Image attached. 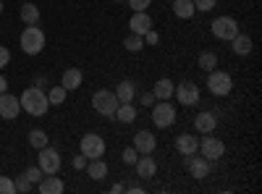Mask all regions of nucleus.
I'll return each instance as SVG.
<instances>
[{"instance_id": "1", "label": "nucleus", "mask_w": 262, "mask_h": 194, "mask_svg": "<svg viewBox=\"0 0 262 194\" xmlns=\"http://www.w3.org/2000/svg\"><path fill=\"white\" fill-rule=\"evenodd\" d=\"M18 102H21V111L29 113V116H34V118H42V116L48 113V107H50V102H48V92L42 90V87H34V84H32L29 90L21 92Z\"/></svg>"}, {"instance_id": "2", "label": "nucleus", "mask_w": 262, "mask_h": 194, "mask_svg": "<svg viewBox=\"0 0 262 194\" xmlns=\"http://www.w3.org/2000/svg\"><path fill=\"white\" fill-rule=\"evenodd\" d=\"M21 50L27 55H39L45 50V32H42L37 24H27V29L21 32Z\"/></svg>"}, {"instance_id": "3", "label": "nucleus", "mask_w": 262, "mask_h": 194, "mask_svg": "<svg viewBox=\"0 0 262 194\" xmlns=\"http://www.w3.org/2000/svg\"><path fill=\"white\" fill-rule=\"evenodd\" d=\"M118 97H116V92H111V90H97L95 95H92V107L102 116V118H113L116 116V111H118Z\"/></svg>"}, {"instance_id": "4", "label": "nucleus", "mask_w": 262, "mask_h": 194, "mask_svg": "<svg viewBox=\"0 0 262 194\" xmlns=\"http://www.w3.org/2000/svg\"><path fill=\"white\" fill-rule=\"evenodd\" d=\"M231 90H233V79H231V74L212 69L210 76H207V92H212L215 97H226V95H231Z\"/></svg>"}, {"instance_id": "5", "label": "nucleus", "mask_w": 262, "mask_h": 194, "mask_svg": "<svg viewBox=\"0 0 262 194\" xmlns=\"http://www.w3.org/2000/svg\"><path fill=\"white\" fill-rule=\"evenodd\" d=\"M152 123L158 128H168L176 123V107H173L168 100H155L152 105Z\"/></svg>"}, {"instance_id": "6", "label": "nucleus", "mask_w": 262, "mask_h": 194, "mask_svg": "<svg viewBox=\"0 0 262 194\" xmlns=\"http://www.w3.org/2000/svg\"><path fill=\"white\" fill-rule=\"evenodd\" d=\"M196 153H202V158H207L210 163H215V160H221L226 155V144L217 139V137H212V134H205L200 139V149H196Z\"/></svg>"}, {"instance_id": "7", "label": "nucleus", "mask_w": 262, "mask_h": 194, "mask_svg": "<svg viewBox=\"0 0 262 194\" xmlns=\"http://www.w3.org/2000/svg\"><path fill=\"white\" fill-rule=\"evenodd\" d=\"M210 29H212V34L217 39H223V42H231L238 34V24H236V18H231V16H217Z\"/></svg>"}, {"instance_id": "8", "label": "nucleus", "mask_w": 262, "mask_h": 194, "mask_svg": "<svg viewBox=\"0 0 262 194\" xmlns=\"http://www.w3.org/2000/svg\"><path fill=\"white\" fill-rule=\"evenodd\" d=\"M37 165L42 168V174H58L60 170V155H58V149H53L50 144L48 147H42L39 153H37Z\"/></svg>"}, {"instance_id": "9", "label": "nucleus", "mask_w": 262, "mask_h": 194, "mask_svg": "<svg viewBox=\"0 0 262 194\" xmlns=\"http://www.w3.org/2000/svg\"><path fill=\"white\" fill-rule=\"evenodd\" d=\"M173 97H176L184 107H191L200 102V87H196L194 81H181L176 90H173Z\"/></svg>"}, {"instance_id": "10", "label": "nucleus", "mask_w": 262, "mask_h": 194, "mask_svg": "<svg viewBox=\"0 0 262 194\" xmlns=\"http://www.w3.org/2000/svg\"><path fill=\"white\" fill-rule=\"evenodd\" d=\"M81 153L90 158V160H95V158H102L105 155V139L100 137V134H84L81 137Z\"/></svg>"}, {"instance_id": "11", "label": "nucleus", "mask_w": 262, "mask_h": 194, "mask_svg": "<svg viewBox=\"0 0 262 194\" xmlns=\"http://www.w3.org/2000/svg\"><path fill=\"white\" fill-rule=\"evenodd\" d=\"M184 158H186L184 163H186L189 176H194V179H207V176H210V168H212V165H210L207 158L196 155V153H194V155H184Z\"/></svg>"}, {"instance_id": "12", "label": "nucleus", "mask_w": 262, "mask_h": 194, "mask_svg": "<svg viewBox=\"0 0 262 194\" xmlns=\"http://www.w3.org/2000/svg\"><path fill=\"white\" fill-rule=\"evenodd\" d=\"M131 147H134L139 155H152V153H155V147H158V139H155V134H152V132H144V128H142V132L134 134Z\"/></svg>"}, {"instance_id": "13", "label": "nucleus", "mask_w": 262, "mask_h": 194, "mask_svg": "<svg viewBox=\"0 0 262 194\" xmlns=\"http://www.w3.org/2000/svg\"><path fill=\"white\" fill-rule=\"evenodd\" d=\"M18 113H21V102H18V97H16V95H8V92L0 95V118L13 121Z\"/></svg>"}, {"instance_id": "14", "label": "nucleus", "mask_w": 262, "mask_h": 194, "mask_svg": "<svg viewBox=\"0 0 262 194\" xmlns=\"http://www.w3.org/2000/svg\"><path fill=\"white\" fill-rule=\"evenodd\" d=\"M128 29L134 32V34H144L152 29V16L147 11H134V16H131L128 21Z\"/></svg>"}, {"instance_id": "15", "label": "nucleus", "mask_w": 262, "mask_h": 194, "mask_svg": "<svg viewBox=\"0 0 262 194\" xmlns=\"http://www.w3.org/2000/svg\"><path fill=\"white\" fill-rule=\"evenodd\" d=\"M66 184L55 176V174H48V176H42V181L37 184V191L39 194H63Z\"/></svg>"}, {"instance_id": "16", "label": "nucleus", "mask_w": 262, "mask_h": 194, "mask_svg": "<svg viewBox=\"0 0 262 194\" xmlns=\"http://www.w3.org/2000/svg\"><path fill=\"white\" fill-rule=\"evenodd\" d=\"M194 128H196V134H212L215 128H217V118H215V113H196V118H194Z\"/></svg>"}, {"instance_id": "17", "label": "nucleus", "mask_w": 262, "mask_h": 194, "mask_svg": "<svg viewBox=\"0 0 262 194\" xmlns=\"http://www.w3.org/2000/svg\"><path fill=\"white\" fill-rule=\"evenodd\" d=\"M81 81H84V74L79 69H66L63 76H60V87L66 92H71V90H79L81 87Z\"/></svg>"}, {"instance_id": "18", "label": "nucleus", "mask_w": 262, "mask_h": 194, "mask_svg": "<svg viewBox=\"0 0 262 194\" xmlns=\"http://www.w3.org/2000/svg\"><path fill=\"white\" fill-rule=\"evenodd\" d=\"M134 165H137V176L139 179H152V176L158 174V160L149 158V155H142Z\"/></svg>"}, {"instance_id": "19", "label": "nucleus", "mask_w": 262, "mask_h": 194, "mask_svg": "<svg viewBox=\"0 0 262 194\" xmlns=\"http://www.w3.org/2000/svg\"><path fill=\"white\" fill-rule=\"evenodd\" d=\"M176 149L181 155H194L196 149H200V139H196L194 134H179L176 137Z\"/></svg>"}, {"instance_id": "20", "label": "nucleus", "mask_w": 262, "mask_h": 194, "mask_svg": "<svg viewBox=\"0 0 262 194\" xmlns=\"http://www.w3.org/2000/svg\"><path fill=\"white\" fill-rule=\"evenodd\" d=\"M113 92H116L118 102H131V100L137 97V81H131V79H123V81H118V87H116Z\"/></svg>"}, {"instance_id": "21", "label": "nucleus", "mask_w": 262, "mask_h": 194, "mask_svg": "<svg viewBox=\"0 0 262 194\" xmlns=\"http://www.w3.org/2000/svg\"><path fill=\"white\" fill-rule=\"evenodd\" d=\"M173 90H176V84H173L170 79H158L155 87H152V95H155V100H170Z\"/></svg>"}, {"instance_id": "22", "label": "nucleus", "mask_w": 262, "mask_h": 194, "mask_svg": "<svg viewBox=\"0 0 262 194\" xmlns=\"http://www.w3.org/2000/svg\"><path fill=\"white\" fill-rule=\"evenodd\" d=\"M86 174H90V179H95V181H102L105 176H107V163L102 160V158H95V160H90L86 163Z\"/></svg>"}, {"instance_id": "23", "label": "nucleus", "mask_w": 262, "mask_h": 194, "mask_svg": "<svg viewBox=\"0 0 262 194\" xmlns=\"http://www.w3.org/2000/svg\"><path fill=\"white\" fill-rule=\"evenodd\" d=\"M231 48H233V53H236V55L247 58V55L252 53V39H249L247 34H242V32H238V34L231 39Z\"/></svg>"}, {"instance_id": "24", "label": "nucleus", "mask_w": 262, "mask_h": 194, "mask_svg": "<svg viewBox=\"0 0 262 194\" xmlns=\"http://www.w3.org/2000/svg\"><path fill=\"white\" fill-rule=\"evenodd\" d=\"M137 116H139V113H137V107H134V102H121L113 118H118L121 123H134V121H137Z\"/></svg>"}, {"instance_id": "25", "label": "nucleus", "mask_w": 262, "mask_h": 194, "mask_svg": "<svg viewBox=\"0 0 262 194\" xmlns=\"http://www.w3.org/2000/svg\"><path fill=\"white\" fill-rule=\"evenodd\" d=\"M170 3H173V13H176V18H191L196 13L194 0H170Z\"/></svg>"}, {"instance_id": "26", "label": "nucleus", "mask_w": 262, "mask_h": 194, "mask_svg": "<svg viewBox=\"0 0 262 194\" xmlns=\"http://www.w3.org/2000/svg\"><path fill=\"white\" fill-rule=\"evenodd\" d=\"M18 16H21V21H24V24H39V8H37L34 3H24Z\"/></svg>"}, {"instance_id": "27", "label": "nucleus", "mask_w": 262, "mask_h": 194, "mask_svg": "<svg viewBox=\"0 0 262 194\" xmlns=\"http://www.w3.org/2000/svg\"><path fill=\"white\" fill-rule=\"evenodd\" d=\"M123 48H126L128 53H139V50L144 48V39H142V34H134V32H131V34L123 39Z\"/></svg>"}, {"instance_id": "28", "label": "nucleus", "mask_w": 262, "mask_h": 194, "mask_svg": "<svg viewBox=\"0 0 262 194\" xmlns=\"http://www.w3.org/2000/svg\"><path fill=\"white\" fill-rule=\"evenodd\" d=\"M29 144H32L34 149L48 147V134L42 132V128H32V132H29Z\"/></svg>"}, {"instance_id": "29", "label": "nucleus", "mask_w": 262, "mask_h": 194, "mask_svg": "<svg viewBox=\"0 0 262 194\" xmlns=\"http://www.w3.org/2000/svg\"><path fill=\"white\" fill-rule=\"evenodd\" d=\"M200 69H202V71H212V69H217V55H215L212 50H205V53L200 55Z\"/></svg>"}, {"instance_id": "30", "label": "nucleus", "mask_w": 262, "mask_h": 194, "mask_svg": "<svg viewBox=\"0 0 262 194\" xmlns=\"http://www.w3.org/2000/svg\"><path fill=\"white\" fill-rule=\"evenodd\" d=\"M66 95H69V92H66L60 84H58V87H53V90L48 92V102H50V105H60V102H66Z\"/></svg>"}, {"instance_id": "31", "label": "nucleus", "mask_w": 262, "mask_h": 194, "mask_svg": "<svg viewBox=\"0 0 262 194\" xmlns=\"http://www.w3.org/2000/svg\"><path fill=\"white\" fill-rule=\"evenodd\" d=\"M21 176H27V179H29L32 184H39V181H42V176H45V174H42V168H39V165H32V168H27V170H24V174H21Z\"/></svg>"}, {"instance_id": "32", "label": "nucleus", "mask_w": 262, "mask_h": 194, "mask_svg": "<svg viewBox=\"0 0 262 194\" xmlns=\"http://www.w3.org/2000/svg\"><path fill=\"white\" fill-rule=\"evenodd\" d=\"M13 184H16V191H21V194L32 191V186H34V184H32L27 176H16V181H13Z\"/></svg>"}, {"instance_id": "33", "label": "nucleus", "mask_w": 262, "mask_h": 194, "mask_svg": "<svg viewBox=\"0 0 262 194\" xmlns=\"http://www.w3.org/2000/svg\"><path fill=\"white\" fill-rule=\"evenodd\" d=\"M0 194H16V184L8 176H0Z\"/></svg>"}, {"instance_id": "34", "label": "nucleus", "mask_w": 262, "mask_h": 194, "mask_svg": "<svg viewBox=\"0 0 262 194\" xmlns=\"http://www.w3.org/2000/svg\"><path fill=\"white\" fill-rule=\"evenodd\" d=\"M137 160H139V153H137L134 147H126V149H123V163H126V165H134Z\"/></svg>"}, {"instance_id": "35", "label": "nucleus", "mask_w": 262, "mask_h": 194, "mask_svg": "<svg viewBox=\"0 0 262 194\" xmlns=\"http://www.w3.org/2000/svg\"><path fill=\"white\" fill-rule=\"evenodd\" d=\"M215 3H217V0H194V8L202 11V13H207V11L215 8Z\"/></svg>"}, {"instance_id": "36", "label": "nucleus", "mask_w": 262, "mask_h": 194, "mask_svg": "<svg viewBox=\"0 0 262 194\" xmlns=\"http://www.w3.org/2000/svg\"><path fill=\"white\" fill-rule=\"evenodd\" d=\"M142 39H144V45H158V42H160V34H158L155 29H149V32L142 34Z\"/></svg>"}, {"instance_id": "37", "label": "nucleus", "mask_w": 262, "mask_h": 194, "mask_svg": "<svg viewBox=\"0 0 262 194\" xmlns=\"http://www.w3.org/2000/svg\"><path fill=\"white\" fill-rule=\"evenodd\" d=\"M86 163H90V158H86L84 153H81V155H74V160H71V165H74L76 170H84V168H86Z\"/></svg>"}, {"instance_id": "38", "label": "nucleus", "mask_w": 262, "mask_h": 194, "mask_svg": "<svg viewBox=\"0 0 262 194\" xmlns=\"http://www.w3.org/2000/svg\"><path fill=\"white\" fill-rule=\"evenodd\" d=\"M126 3L134 8V11H144V8H149V3L152 0H126Z\"/></svg>"}, {"instance_id": "39", "label": "nucleus", "mask_w": 262, "mask_h": 194, "mask_svg": "<svg viewBox=\"0 0 262 194\" xmlns=\"http://www.w3.org/2000/svg\"><path fill=\"white\" fill-rule=\"evenodd\" d=\"M8 60H11V50L0 45V69H6V66H8Z\"/></svg>"}, {"instance_id": "40", "label": "nucleus", "mask_w": 262, "mask_h": 194, "mask_svg": "<svg viewBox=\"0 0 262 194\" xmlns=\"http://www.w3.org/2000/svg\"><path fill=\"white\" fill-rule=\"evenodd\" d=\"M142 105L152 107V105H155V95H152V92H144V95H142Z\"/></svg>"}, {"instance_id": "41", "label": "nucleus", "mask_w": 262, "mask_h": 194, "mask_svg": "<svg viewBox=\"0 0 262 194\" xmlns=\"http://www.w3.org/2000/svg\"><path fill=\"white\" fill-rule=\"evenodd\" d=\"M3 92H8V79L0 76V95H3Z\"/></svg>"}, {"instance_id": "42", "label": "nucleus", "mask_w": 262, "mask_h": 194, "mask_svg": "<svg viewBox=\"0 0 262 194\" xmlns=\"http://www.w3.org/2000/svg\"><path fill=\"white\" fill-rule=\"evenodd\" d=\"M45 84H48L45 76H37V79H34V87H42V90H45Z\"/></svg>"}, {"instance_id": "43", "label": "nucleus", "mask_w": 262, "mask_h": 194, "mask_svg": "<svg viewBox=\"0 0 262 194\" xmlns=\"http://www.w3.org/2000/svg\"><path fill=\"white\" fill-rule=\"evenodd\" d=\"M111 191H113V194H118V191H126V186H123V184H113V186H111Z\"/></svg>"}, {"instance_id": "44", "label": "nucleus", "mask_w": 262, "mask_h": 194, "mask_svg": "<svg viewBox=\"0 0 262 194\" xmlns=\"http://www.w3.org/2000/svg\"><path fill=\"white\" fill-rule=\"evenodd\" d=\"M0 13H3V0H0Z\"/></svg>"}, {"instance_id": "45", "label": "nucleus", "mask_w": 262, "mask_h": 194, "mask_svg": "<svg viewBox=\"0 0 262 194\" xmlns=\"http://www.w3.org/2000/svg\"><path fill=\"white\" fill-rule=\"evenodd\" d=\"M116 3H123V0H116Z\"/></svg>"}, {"instance_id": "46", "label": "nucleus", "mask_w": 262, "mask_h": 194, "mask_svg": "<svg viewBox=\"0 0 262 194\" xmlns=\"http://www.w3.org/2000/svg\"><path fill=\"white\" fill-rule=\"evenodd\" d=\"M165 3H170V0H165Z\"/></svg>"}]
</instances>
